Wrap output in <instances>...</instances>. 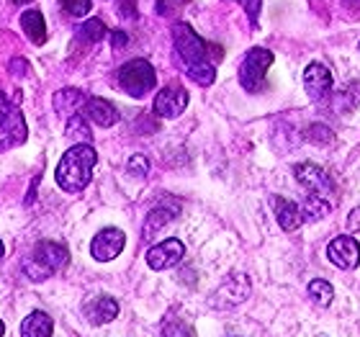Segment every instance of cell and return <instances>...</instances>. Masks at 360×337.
Masks as SVG:
<instances>
[{
    "mask_svg": "<svg viewBox=\"0 0 360 337\" xmlns=\"http://www.w3.org/2000/svg\"><path fill=\"white\" fill-rule=\"evenodd\" d=\"M170 34H173L175 52H178L180 62H183V68H186V75L191 77L195 85H201V88L214 85V80H217V62L224 57L221 46L206 44V42L183 21L173 23Z\"/></svg>",
    "mask_w": 360,
    "mask_h": 337,
    "instance_id": "6da1fadb",
    "label": "cell"
},
{
    "mask_svg": "<svg viewBox=\"0 0 360 337\" xmlns=\"http://www.w3.org/2000/svg\"><path fill=\"white\" fill-rule=\"evenodd\" d=\"M98 163V152L93 150V144H72L65 155H62L60 165H57V186L65 193H80L85 191L93 178V167Z\"/></svg>",
    "mask_w": 360,
    "mask_h": 337,
    "instance_id": "7a4b0ae2",
    "label": "cell"
},
{
    "mask_svg": "<svg viewBox=\"0 0 360 337\" xmlns=\"http://www.w3.org/2000/svg\"><path fill=\"white\" fill-rule=\"evenodd\" d=\"M68 265H70L68 248L60 245V242L44 240V242H39V245H34L31 255L23 260V273L29 276V281L39 284V281H46L49 276L65 270Z\"/></svg>",
    "mask_w": 360,
    "mask_h": 337,
    "instance_id": "3957f363",
    "label": "cell"
},
{
    "mask_svg": "<svg viewBox=\"0 0 360 337\" xmlns=\"http://www.w3.org/2000/svg\"><path fill=\"white\" fill-rule=\"evenodd\" d=\"M26 139H29V129L21 108L13 101H8V96L0 90V152L15 150Z\"/></svg>",
    "mask_w": 360,
    "mask_h": 337,
    "instance_id": "277c9868",
    "label": "cell"
},
{
    "mask_svg": "<svg viewBox=\"0 0 360 337\" xmlns=\"http://www.w3.org/2000/svg\"><path fill=\"white\" fill-rule=\"evenodd\" d=\"M119 85L124 93H129L131 98H144L150 90H155L158 85V75L150 62L136 57V60L124 62L119 68Z\"/></svg>",
    "mask_w": 360,
    "mask_h": 337,
    "instance_id": "5b68a950",
    "label": "cell"
},
{
    "mask_svg": "<svg viewBox=\"0 0 360 337\" xmlns=\"http://www.w3.org/2000/svg\"><path fill=\"white\" fill-rule=\"evenodd\" d=\"M276 60V54L265 49V46H255L245 54V60L240 65V85L248 93H260L268 80V70Z\"/></svg>",
    "mask_w": 360,
    "mask_h": 337,
    "instance_id": "8992f818",
    "label": "cell"
},
{
    "mask_svg": "<svg viewBox=\"0 0 360 337\" xmlns=\"http://www.w3.org/2000/svg\"><path fill=\"white\" fill-rule=\"evenodd\" d=\"M188 101H191L188 90L180 83H170L155 96L152 108H155V113H158L160 119H178L180 113L188 108Z\"/></svg>",
    "mask_w": 360,
    "mask_h": 337,
    "instance_id": "52a82bcc",
    "label": "cell"
},
{
    "mask_svg": "<svg viewBox=\"0 0 360 337\" xmlns=\"http://www.w3.org/2000/svg\"><path fill=\"white\" fill-rule=\"evenodd\" d=\"M127 245V234L121 232L119 227H105L93 237L90 242V255L96 257L98 262H108L113 257H119L121 250Z\"/></svg>",
    "mask_w": 360,
    "mask_h": 337,
    "instance_id": "ba28073f",
    "label": "cell"
},
{
    "mask_svg": "<svg viewBox=\"0 0 360 337\" xmlns=\"http://www.w3.org/2000/svg\"><path fill=\"white\" fill-rule=\"evenodd\" d=\"M327 257L332 265H338L340 270H355L360 265V245L355 237L342 234L327 245Z\"/></svg>",
    "mask_w": 360,
    "mask_h": 337,
    "instance_id": "9c48e42d",
    "label": "cell"
},
{
    "mask_svg": "<svg viewBox=\"0 0 360 337\" xmlns=\"http://www.w3.org/2000/svg\"><path fill=\"white\" fill-rule=\"evenodd\" d=\"M248 296H250V278L242 276V273H234V276L226 278L224 284H221V288L214 293L211 304L217 309H232V307H237V304H242Z\"/></svg>",
    "mask_w": 360,
    "mask_h": 337,
    "instance_id": "30bf717a",
    "label": "cell"
},
{
    "mask_svg": "<svg viewBox=\"0 0 360 337\" xmlns=\"http://www.w3.org/2000/svg\"><path fill=\"white\" fill-rule=\"evenodd\" d=\"M183 255H186V245L170 237V240H162L160 245L147 250V265L152 270H170L183 260Z\"/></svg>",
    "mask_w": 360,
    "mask_h": 337,
    "instance_id": "8fae6325",
    "label": "cell"
},
{
    "mask_svg": "<svg viewBox=\"0 0 360 337\" xmlns=\"http://www.w3.org/2000/svg\"><path fill=\"white\" fill-rule=\"evenodd\" d=\"M293 175H296V180H299L301 186L311 191V196H324L335 191V183H332L330 172H324L322 167L314 165V163H301V165H296L293 167Z\"/></svg>",
    "mask_w": 360,
    "mask_h": 337,
    "instance_id": "7c38bea8",
    "label": "cell"
},
{
    "mask_svg": "<svg viewBox=\"0 0 360 337\" xmlns=\"http://www.w3.org/2000/svg\"><path fill=\"white\" fill-rule=\"evenodd\" d=\"M304 88H307L311 101H324L332 90V72L327 70V65L322 62H311L304 70Z\"/></svg>",
    "mask_w": 360,
    "mask_h": 337,
    "instance_id": "4fadbf2b",
    "label": "cell"
},
{
    "mask_svg": "<svg viewBox=\"0 0 360 337\" xmlns=\"http://www.w3.org/2000/svg\"><path fill=\"white\" fill-rule=\"evenodd\" d=\"M83 314L90 324H108L119 317V301L111 296H90L83 304Z\"/></svg>",
    "mask_w": 360,
    "mask_h": 337,
    "instance_id": "5bb4252c",
    "label": "cell"
},
{
    "mask_svg": "<svg viewBox=\"0 0 360 337\" xmlns=\"http://www.w3.org/2000/svg\"><path fill=\"white\" fill-rule=\"evenodd\" d=\"M85 116L90 121H96L98 127H113V124H119L121 113L116 111V106L111 101H105V98H88L85 101Z\"/></svg>",
    "mask_w": 360,
    "mask_h": 337,
    "instance_id": "9a60e30c",
    "label": "cell"
},
{
    "mask_svg": "<svg viewBox=\"0 0 360 337\" xmlns=\"http://www.w3.org/2000/svg\"><path fill=\"white\" fill-rule=\"evenodd\" d=\"M273 209H276V219L283 232H293V229H299V227L304 224V214H301L299 203L276 196V198H273Z\"/></svg>",
    "mask_w": 360,
    "mask_h": 337,
    "instance_id": "2e32d148",
    "label": "cell"
},
{
    "mask_svg": "<svg viewBox=\"0 0 360 337\" xmlns=\"http://www.w3.org/2000/svg\"><path fill=\"white\" fill-rule=\"evenodd\" d=\"M180 211V203L178 201H170V203H162L158 209H152L144 219V237H155V234L162 229L165 224H170L175 217H178Z\"/></svg>",
    "mask_w": 360,
    "mask_h": 337,
    "instance_id": "e0dca14e",
    "label": "cell"
},
{
    "mask_svg": "<svg viewBox=\"0 0 360 337\" xmlns=\"http://www.w3.org/2000/svg\"><path fill=\"white\" fill-rule=\"evenodd\" d=\"M54 322L46 312H31L21 324V337H52Z\"/></svg>",
    "mask_w": 360,
    "mask_h": 337,
    "instance_id": "ac0fdd59",
    "label": "cell"
},
{
    "mask_svg": "<svg viewBox=\"0 0 360 337\" xmlns=\"http://www.w3.org/2000/svg\"><path fill=\"white\" fill-rule=\"evenodd\" d=\"M21 29L26 31V37L37 46H41L46 42V23H44L41 11H34V8H31V11L21 13Z\"/></svg>",
    "mask_w": 360,
    "mask_h": 337,
    "instance_id": "d6986e66",
    "label": "cell"
},
{
    "mask_svg": "<svg viewBox=\"0 0 360 337\" xmlns=\"http://www.w3.org/2000/svg\"><path fill=\"white\" fill-rule=\"evenodd\" d=\"M88 96H85L80 88H62L54 93L52 103H54V111L57 113H68V111H75L80 106H85Z\"/></svg>",
    "mask_w": 360,
    "mask_h": 337,
    "instance_id": "ffe728a7",
    "label": "cell"
},
{
    "mask_svg": "<svg viewBox=\"0 0 360 337\" xmlns=\"http://www.w3.org/2000/svg\"><path fill=\"white\" fill-rule=\"evenodd\" d=\"M65 134H68V139H72L75 144H90V139H93V132H90L88 121H85L80 113H75V116H70L68 119Z\"/></svg>",
    "mask_w": 360,
    "mask_h": 337,
    "instance_id": "44dd1931",
    "label": "cell"
},
{
    "mask_svg": "<svg viewBox=\"0 0 360 337\" xmlns=\"http://www.w3.org/2000/svg\"><path fill=\"white\" fill-rule=\"evenodd\" d=\"M77 37L83 39L85 44H98V42H103L108 37V29H105V23L101 18H88L83 21V26L77 29Z\"/></svg>",
    "mask_w": 360,
    "mask_h": 337,
    "instance_id": "7402d4cb",
    "label": "cell"
},
{
    "mask_svg": "<svg viewBox=\"0 0 360 337\" xmlns=\"http://www.w3.org/2000/svg\"><path fill=\"white\" fill-rule=\"evenodd\" d=\"M301 214H304V222H319L330 214V203L324 201L322 196H309L301 206Z\"/></svg>",
    "mask_w": 360,
    "mask_h": 337,
    "instance_id": "603a6c76",
    "label": "cell"
},
{
    "mask_svg": "<svg viewBox=\"0 0 360 337\" xmlns=\"http://www.w3.org/2000/svg\"><path fill=\"white\" fill-rule=\"evenodd\" d=\"M309 296L319 307H330L332 299H335V288L324 278H314V281H309Z\"/></svg>",
    "mask_w": 360,
    "mask_h": 337,
    "instance_id": "cb8c5ba5",
    "label": "cell"
},
{
    "mask_svg": "<svg viewBox=\"0 0 360 337\" xmlns=\"http://www.w3.org/2000/svg\"><path fill=\"white\" fill-rule=\"evenodd\" d=\"M358 103H360V80L347 83L345 88L338 93V98H335V106H338L340 111H353Z\"/></svg>",
    "mask_w": 360,
    "mask_h": 337,
    "instance_id": "d4e9b609",
    "label": "cell"
},
{
    "mask_svg": "<svg viewBox=\"0 0 360 337\" xmlns=\"http://www.w3.org/2000/svg\"><path fill=\"white\" fill-rule=\"evenodd\" d=\"M304 136H307V142L319 144V147L335 142V132H332L327 124H309L307 132H304Z\"/></svg>",
    "mask_w": 360,
    "mask_h": 337,
    "instance_id": "484cf974",
    "label": "cell"
},
{
    "mask_svg": "<svg viewBox=\"0 0 360 337\" xmlns=\"http://www.w3.org/2000/svg\"><path fill=\"white\" fill-rule=\"evenodd\" d=\"M160 337H193V330L188 327L183 319H167L165 324H162V332H160Z\"/></svg>",
    "mask_w": 360,
    "mask_h": 337,
    "instance_id": "4316f807",
    "label": "cell"
},
{
    "mask_svg": "<svg viewBox=\"0 0 360 337\" xmlns=\"http://www.w3.org/2000/svg\"><path fill=\"white\" fill-rule=\"evenodd\" d=\"M234 3H240L245 8V13L250 18V26L257 29V23H260V11H263V0H234Z\"/></svg>",
    "mask_w": 360,
    "mask_h": 337,
    "instance_id": "83f0119b",
    "label": "cell"
},
{
    "mask_svg": "<svg viewBox=\"0 0 360 337\" xmlns=\"http://www.w3.org/2000/svg\"><path fill=\"white\" fill-rule=\"evenodd\" d=\"M127 170L134 175V178H144L147 172H150V160L144 158V155H131L127 163Z\"/></svg>",
    "mask_w": 360,
    "mask_h": 337,
    "instance_id": "f1b7e54d",
    "label": "cell"
},
{
    "mask_svg": "<svg viewBox=\"0 0 360 337\" xmlns=\"http://www.w3.org/2000/svg\"><path fill=\"white\" fill-rule=\"evenodd\" d=\"M62 8H65L70 15H75V18H83V15L90 13L93 3H90V0H62Z\"/></svg>",
    "mask_w": 360,
    "mask_h": 337,
    "instance_id": "f546056e",
    "label": "cell"
},
{
    "mask_svg": "<svg viewBox=\"0 0 360 337\" xmlns=\"http://www.w3.org/2000/svg\"><path fill=\"white\" fill-rule=\"evenodd\" d=\"M8 70H11V75L13 77H26L29 75V62L23 60V57H13L11 65H8Z\"/></svg>",
    "mask_w": 360,
    "mask_h": 337,
    "instance_id": "4dcf8cb0",
    "label": "cell"
},
{
    "mask_svg": "<svg viewBox=\"0 0 360 337\" xmlns=\"http://www.w3.org/2000/svg\"><path fill=\"white\" fill-rule=\"evenodd\" d=\"M121 18H136V3L134 0H119Z\"/></svg>",
    "mask_w": 360,
    "mask_h": 337,
    "instance_id": "1f68e13d",
    "label": "cell"
},
{
    "mask_svg": "<svg viewBox=\"0 0 360 337\" xmlns=\"http://www.w3.org/2000/svg\"><path fill=\"white\" fill-rule=\"evenodd\" d=\"M347 229L353 234H360V206H355L353 211H350V217H347Z\"/></svg>",
    "mask_w": 360,
    "mask_h": 337,
    "instance_id": "d6a6232c",
    "label": "cell"
},
{
    "mask_svg": "<svg viewBox=\"0 0 360 337\" xmlns=\"http://www.w3.org/2000/svg\"><path fill=\"white\" fill-rule=\"evenodd\" d=\"M127 44H129L127 31H111V46L113 49H124Z\"/></svg>",
    "mask_w": 360,
    "mask_h": 337,
    "instance_id": "836d02e7",
    "label": "cell"
},
{
    "mask_svg": "<svg viewBox=\"0 0 360 337\" xmlns=\"http://www.w3.org/2000/svg\"><path fill=\"white\" fill-rule=\"evenodd\" d=\"M342 6L345 8H360V0H342Z\"/></svg>",
    "mask_w": 360,
    "mask_h": 337,
    "instance_id": "e575fe53",
    "label": "cell"
},
{
    "mask_svg": "<svg viewBox=\"0 0 360 337\" xmlns=\"http://www.w3.org/2000/svg\"><path fill=\"white\" fill-rule=\"evenodd\" d=\"M13 6H29V3H34V0H11Z\"/></svg>",
    "mask_w": 360,
    "mask_h": 337,
    "instance_id": "d590c367",
    "label": "cell"
},
{
    "mask_svg": "<svg viewBox=\"0 0 360 337\" xmlns=\"http://www.w3.org/2000/svg\"><path fill=\"white\" fill-rule=\"evenodd\" d=\"M6 335V324H3V319H0V337Z\"/></svg>",
    "mask_w": 360,
    "mask_h": 337,
    "instance_id": "8d00e7d4",
    "label": "cell"
},
{
    "mask_svg": "<svg viewBox=\"0 0 360 337\" xmlns=\"http://www.w3.org/2000/svg\"><path fill=\"white\" fill-rule=\"evenodd\" d=\"M3 255H6V248H3V242H0V260H3Z\"/></svg>",
    "mask_w": 360,
    "mask_h": 337,
    "instance_id": "74e56055",
    "label": "cell"
},
{
    "mask_svg": "<svg viewBox=\"0 0 360 337\" xmlns=\"http://www.w3.org/2000/svg\"><path fill=\"white\" fill-rule=\"evenodd\" d=\"M358 52H360V44H358Z\"/></svg>",
    "mask_w": 360,
    "mask_h": 337,
    "instance_id": "f35d334b",
    "label": "cell"
}]
</instances>
